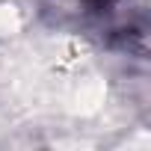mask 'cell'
<instances>
[{
	"instance_id": "obj_1",
	"label": "cell",
	"mask_w": 151,
	"mask_h": 151,
	"mask_svg": "<svg viewBox=\"0 0 151 151\" xmlns=\"http://www.w3.org/2000/svg\"><path fill=\"white\" fill-rule=\"evenodd\" d=\"M47 24L98 39L107 47L145 50V12L133 0H39Z\"/></svg>"
}]
</instances>
